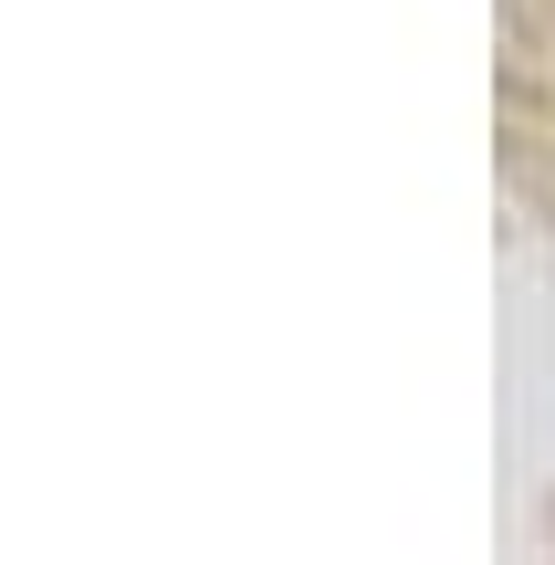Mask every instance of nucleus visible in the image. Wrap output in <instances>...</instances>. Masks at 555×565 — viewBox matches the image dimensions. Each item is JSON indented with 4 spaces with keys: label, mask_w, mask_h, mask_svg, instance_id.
<instances>
[]
</instances>
